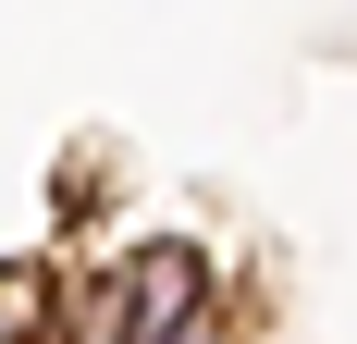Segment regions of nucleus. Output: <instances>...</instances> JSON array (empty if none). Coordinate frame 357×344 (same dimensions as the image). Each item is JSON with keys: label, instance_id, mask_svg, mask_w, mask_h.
I'll list each match as a JSON object with an SVG mask.
<instances>
[{"label": "nucleus", "instance_id": "obj_1", "mask_svg": "<svg viewBox=\"0 0 357 344\" xmlns=\"http://www.w3.org/2000/svg\"><path fill=\"white\" fill-rule=\"evenodd\" d=\"M111 271H123V344H173L185 320H210L222 295H234L222 258H210L197 234H136Z\"/></svg>", "mask_w": 357, "mask_h": 344}, {"label": "nucleus", "instance_id": "obj_2", "mask_svg": "<svg viewBox=\"0 0 357 344\" xmlns=\"http://www.w3.org/2000/svg\"><path fill=\"white\" fill-rule=\"evenodd\" d=\"M62 295L74 283L50 258H0V344H62Z\"/></svg>", "mask_w": 357, "mask_h": 344}]
</instances>
